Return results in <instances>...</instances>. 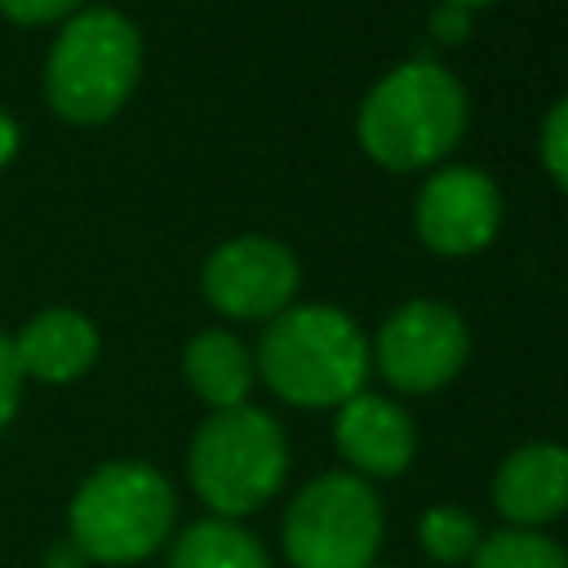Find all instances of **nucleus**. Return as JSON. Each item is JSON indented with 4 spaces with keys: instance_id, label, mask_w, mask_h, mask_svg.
Returning <instances> with one entry per match:
<instances>
[{
    "instance_id": "8",
    "label": "nucleus",
    "mask_w": 568,
    "mask_h": 568,
    "mask_svg": "<svg viewBox=\"0 0 568 568\" xmlns=\"http://www.w3.org/2000/svg\"><path fill=\"white\" fill-rule=\"evenodd\" d=\"M200 288L231 320H275L297 293V257L266 235H240L209 253Z\"/></svg>"
},
{
    "instance_id": "3",
    "label": "nucleus",
    "mask_w": 568,
    "mask_h": 568,
    "mask_svg": "<svg viewBox=\"0 0 568 568\" xmlns=\"http://www.w3.org/2000/svg\"><path fill=\"white\" fill-rule=\"evenodd\" d=\"M359 146L395 173L444 160L466 133V93L430 58L382 75L359 106Z\"/></svg>"
},
{
    "instance_id": "14",
    "label": "nucleus",
    "mask_w": 568,
    "mask_h": 568,
    "mask_svg": "<svg viewBox=\"0 0 568 568\" xmlns=\"http://www.w3.org/2000/svg\"><path fill=\"white\" fill-rule=\"evenodd\" d=\"M164 568H275V564H271L262 537L248 532L240 519L204 515L169 541Z\"/></svg>"
},
{
    "instance_id": "24",
    "label": "nucleus",
    "mask_w": 568,
    "mask_h": 568,
    "mask_svg": "<svg viewBox=\"0 0 568 568\" xmlns=\"http://www.w3.org/2000/svg\"><path fill=\"white\" fill-rule=\"evenodd\" d=\"M373 568H377V564H373Z\"/></svg>"
},
{
    "instance_id": "2",
    "label": "nucleus",
    "mask_w": 568,
    "mask_h": 568,
    "mask_svg": "<svg viewBox=\"0 0 568 568\" xmlns=\"http://www.w3.org/2000/svg\"><path fill=\"white\" fill-rule=\"evenodd\" d=\"M178 493L151 462H106L80 479L67 506V537L89 564L129 568L169 546Z\"/></svg>"
},
{
    "instance_id": "22",
    "label": "nucleus",
    "mask_w": 568,
    "mask_h": 568,
    "mask_svg": "<svg viewBox=\"0 0 568 568\" xmlns=\"http://www.w3.org/2000/svg\"><path fill=\"white\" fill-rule=\"evenodd\" d=\"M13 151H18V124H13V120L0 111V164H4Z\"/></svg>"
},
{
    "instance_id": "6",
    "label": "nucleus",
    "mask_w": 568,
    "mask_h": 568,
    "mask_svg": "<svg viewBox=\"0 0 568 568\" xmlns=\"http://www.w3.org/2000/svg\"><path fill=\"white\" fill-rule=\"evenodd\" d=\"M382 532L386 515L377 488L351 470H324L293 493L280 546L288 568H373Z\"/></svg>"
},
{
    "instance_id": "9",
    "label": "nucleus",
    "mask_w": 568,
    "mask_h": 568,
    "mask_svg": "<svg viewBox=\"0 0 568 568\" xmlns=\"http://www.w3.org/2000/svg\"><path fill=\"white\" fill-rule=\"evenodd\" d=\"M413 226H417L422 244L444 253V257L479 253L501 226L497 182L470 164H453V169L430 173L417 191Z\"/></svg>"
},
{
    "instance_id": "11",
    "label": "nucleus",
    "mask_w": 568,
    "mask_h": 568,
    "mask_svg": "<svg viewBox=\"0 0 568 568\" xmlns=\"http://www.w3.org/2000/svg\"><path fill=\"white\" fill-rule=\"evenodd\" d=\"M493 506L506 528H537L568 515V448L555 439L519 444L493 475Z\"/></svg>"
},
{
    "instance_id": "16",
    "label": "nucleus",
    "mask_w": 568,
    "mask_h": 568,
    "mask_svg": "<svg viewBox=\"0 0 568 568\" xmlns=\"http://www.w3.org/2000/svg\"><path fill=\"white\" fill-rule=\"evenodd\" d=\"M466 568H568V550L537 528H497L484 532Z\"/></svg>"
},
{
    "instance_id": "17",
    "label": "nucleus",
    "mask_w": 568,
    "mask_h": 568,
    "mask_svg": "<svg viewBox=\"0 0 568 568\" xmlns=\"http://www.w3.org/2000/svg\"><path fill=\"white\" fill-rule=\"evenodd\" d=\"M541 160H546L550 178L568 191V98H559L541 124Z\"/></svg>"
},
{
    "instance_id": "1",
    "label": "nucleus",
    "mask_w": 568,
    "mask_h": 568,
    "mask_svg": "<svg viewBox=\"0 0 568 568\" xmlns=\"http://www.w3.org/2000/svg\"><path fill=\"white\" fill-rule=\"evenodd\" d=\"M253 368L262 382L297 408H342L364 390L373 368L359 324L337 306H288L266 320Z\"/></svg>"
},
{
    "instance_id": "23",
    "label": "nucleus",
    "mask_w": 568,
    "mask_h": 568,
    "mask_svg": "<svg viewBox=\"0 0 568 568\" xmlns=\"http://www.w3.org/2000/svg\"><path fill=\"white\" fill-rule=\"evenodd\" d=\"M448 4H462V9H479V4H488V0H448Z\"/></svg>"
},
{
    "instance_id": "18",
    "label": "nucleus",
    "mask_w": 568,
    "mask_h": 568,
    "mask_svg": "<svg viewBox=\"0 0 568 568\" xmlns=\"http://www.w3.org/2000/svg\"><path fill=\"white\" fill-rule=\"evenodd\" d=\"M75 9H80V0H0V13L22 22V27H40V22L67 18Z\"/></svg>"
},
{
    "instance_id": "10",
    "label": "nucleus",
    "mask_w": 568,
    "mask_h": 568,
    "mask_svg": "<svg viewBox=\"0 0 568 568\" xmlns=\"http://www.w3.org/2000/svg\"><path fill=\"white\" fill-rule=\"evenodd\" d=\"M333 444H337V453H342L351 475H359V479H395L417 457V426L395 399L359 390L337 408Z\"/></svg>"
},
{
    "instance_id": "7",
    "label": "nucleus",
    "mask_w": 568,
    "mask_h": 568,
    "mask_svg": "<svg viewBox=\"0 0 568 568\" xmlns=\"http://www.w3.org/2000/svg\"><path fill=\"white\" fill-rule=\"evenodd\" d=\"M466 355H470L466 320L435 297H413L399 311H390L368 351L373 368L390 382V390L404 395H430L448 386L462 373Z\"/></svg>"
},
{
    "instance_id": "21",
    "label": "nucleus",
    "mask_w": 568,
    "mask_h": 568,
    "mask_svg": "<svg viewBox=\"0 0 568 568\" xmlns=\"http://www.w3.org/2000/svg\"><path fill=\"white\" fill-rule=\"evenodd\" d=\"M40 568H89V559L75 550V541H71V537H58V541H49V546H44Z\"/></svg>"
},
{
    "instance_id": "15",
    "label": "nucleus",
    "mask_w": 568,
    "mask_h": 568,
    "mask_svg": "<svg viewBox=\"0 0 568 568\" xmlns=\"http://www.w3.org/2000/svg\"><path fill=\"white\" fill-rule=\"evenodd\" d=\"M417 541H422V550H426L435 564L462 568V564H470V555L479 550L484 528H479V519H475L466 506L439 501V506H426V510H422V519H417Z\"/></svg>"
},
{
    "instance_id": "4",
    "label": "nucleus",
    "mask_w": 568,
    "mask_h": 568,
    "mask_svg": "<svg viewBox=\"0 0 568 568\" xmlns=\"http://www.w3.org/2000/svg\"><path fill=\"white\" fill-rule=\"evenodd\" d=\"M186 475L195 497L217 519H240L262 510L288 479L284 426L253 404L213 408L191 435Z\"/></svg>"
},
{
    "instance_id": "12",
    "label": "nucleus",
    "mask_w": 568,
    "mask_h": 568,
    "mask_svg": "<svg viewBox=\"0 0 568 568\" xmlns=\"http://www.w3.org/2000/svg\"><path fill=\"white\" fill-rule=\"evenodd\" d=\"M13 355H18L22 377L62 386V382H75V377H84L93 368L98 328L89 324V315H80L71 306H49L18 333Z\"/></svg>"
},
{
    "instance_id": "5",
    "label": "nucleus",
    "mask_w": 568,
    "mask_h": 568,
    "mask_svg": "<svg viewBox=\"0 0 568 568\" xmlns=\"http://www.w3.org/2000/svg\"><path fill=\"white\" fill-rule=\"evenodd\" d=\"M142 71V36L115 9L75 13L49 49L44 93L49 106L71 124L111 120L133 93Z\"/></svg>"
},
{
    "instance_id": "20",
    "label": "nucleus",
    "mask_w": 568,
    "mask_h": 568,
    "mask_svg": "<svg viewBox=\"0 0 568 568\" xmlns=\"http://www.w3.org/2000/svg\"><path fill=\"white\" fill-rule=\"evenodd\" d=\"M430 36H435L439 44H457V40H466V36H470V9L439 0V4L430 9Z\"/></svg>"
},
{
    "instance_id": "19",
    "label": "nucleus",
    "mask_w": 568,
    "mask_h": 568,
    "mask_svg": "<svg viewBox=\"0 0 568 568\" xmlns=\"http://www.w3.org/2000/svg\"><path fill=\"white\" fill-rule=\"evenodd\" d=\"M18 395H22V368H18V355H13V337L0 333V430L13 422Z\"/></svg>"
},
{
    "instance_id": "13",
    "label": "nucleus",
    "mask_w": 568,
    "mask_h": 568,
    "mask_svg": "<svg viewBox=\"0 0 568 568\" xmlns=\"http://www.w3.org/2000/svg\"><path fill=\"white\" fill-rule=\"evenodd\" d=\"M182 373H186V386L209 404V408H235V404H248V390H253V355L248 346L226 333V328H204L186 342L182 351Z\"/></svg>"
}]
</instances>
